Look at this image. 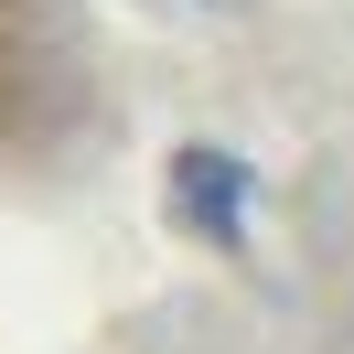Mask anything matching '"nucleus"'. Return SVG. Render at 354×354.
Returning a JSON list of instances; mask_svg holds the SVG:
<instances>
[{"label":"nucleus","instance_id":"nucleus-1","mask_svg":"<svg viewBox=\"0 0 354 354\" xmlns=\"http://www.w3.org/2000/svg\"><path fill=\"white\" fill-rule=\"evenodd\" d=\"M172 204H183V225L236 247L247 236V161L236 151H172Z\"/></svg>","mask_w":354,"mask_h":354}]
</instances>
